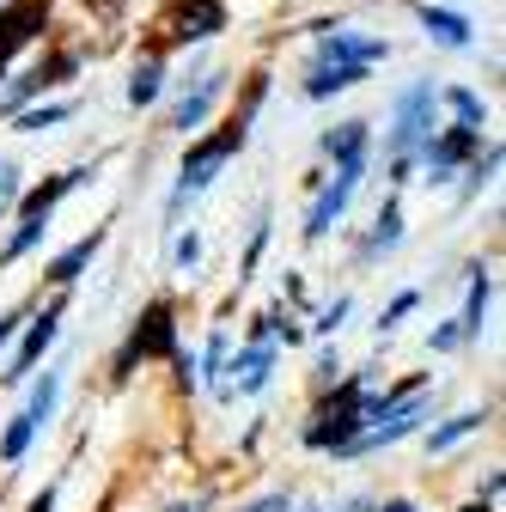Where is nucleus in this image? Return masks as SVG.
<instances>
[{
	"label": "nucleus",
	"instance_id": "f257e3e1",
	"mask_svg": "<svg viewBox=\"0 0 506 512\" xmlns=\"http://www.w3.org/2000/svg\"><path fill=\"white\" fill-rule=\"evenodd\" d=\"M250 116H257V110H232L220 135H208V141L189 147V159H183V183H177V202H183V196H196V189H208V183H214V171H220V165L250 141Z\"/></svg>",
	"mask_w": 506,
	"mask_h": 512
},
{
	"label": "nucleus",
	"instance_id": "f03ea898",
	"mask_svg": "<svg viewBox=\"0 0 506 512\" xmlns=\"http://www.w3.org/2000/svg\"><path fill=\"white\" fill-rule=\"evenodd\" d=\"M433 104H439L433 80H415V86L397 98V122H391V147H397V153H415V147L427 141V128H433Z\"/></svg>",
	"mask_w": 506,
	"mask_h": 512
},
{
	"label": "nucleus",
	"instance_id": "7ed1b4c3",
	"mask_svg": "<svg viewBox=\"0 0 506 512\" xmlns=\"http://www.w3.org/2000/svg\"><path fill=\"white\" fill-rule=\"evenodd\" d=\"M214 31H226L220 0H177V7L165 13V25H159V43H202Z\"/></svg>",
	"mask_w": 506,
	"mask_h": 512
},
{
	"label": "nucleus",
	"instance_id": "20e7f679",
	"mask_svg": "<svg viewBox=\"0 0 506 512\" xmlns=\"http://www.w3.org/2000/svg\"><path fill=\"white\" fill-rule=\"evenodd\" d=\"M360 171H366V159H348L342 171H336V183H324V196L311 202V214H305V238L318 244L342 214H348V202H354V189H360Z\"/></svg>",
	"mask_w": 506,
	"mask_h": 512
},
{
	"label": "nucleus",
	"instance_id": "39448f33",
	"mask_svg": "<svg viewBox=\"0 0 506 512\" xmlns=\"http://www.w3.org/2000/svg\"><path fill=\"white\" fill-rule=\"evenodd\" d=\"M43 19H49V0H7V7H0V74H7V61L43 31Z\"/></svg>",
	"mask_w": 506,
	"mask_h": 512
},
{
	"label": "nucleus",
	"instance_id": "423d86ee",
	"mask_svg": "<svg viewBox=\"0 0 506 512\" xmlns=\"http://www.w3.org/2000/svg\"><path fill=\"white\" fill-rule=\"evenodd\" d=\"M177 348V324H171V305H153L141 324H135V336H129V348H122V360H116V378H129V366L141 360V354H171Z\"/></svg>",
	"mask_w": 506,
	"mask_h": 512
},
{
	"label": "nucleus",
	"instance_id": "0eeeda50",
	"mask_svg": "<svg viewBox=\"0 0 506 512\" xmlns=\"http://www.w3.org/2000/svg\"><path fill=\"white\" fill-rule=\"evenodd\" d=\"M391 43H378V37H354L342 25H324V43H318V61H354V68H372V61H385Z\"/></svg>",
	"mask_w": 506,
	"mask_h": 512
},
{
	"label": "nucleus",
	"instance_id": "6e6552de",
	"mask_svg": "<svg viewBox=\"0 0 506 512\" xmlns=\"http://www.w3.org/2000/svg\"><path fill=\"white\" fill-rule=\"evenodd\" d=\"M476 147H482V128H470V122H458V128H446L439 141H427V171H433V183H446L452 165L470 159Z\"/></svg>",
	"mask_w": 506,
	"mask_h": 512
},
{
	"label": "nucleus",
	"instance_id": "1a4fd4ad",
	"mask_svg": "<svg viewBox=\"0 0 506 512\" xmlns=\"http://www.w3.org/2000/svg\"><path fill=\"white\" fill-rule=\"evenodd\" d=\"M55 330H61V305H49L43 317H37V324L25 330V342H19V354H13V366L7 372H0V378H7V384H19V378H31V366L49 354V342H55Z\"/></svg>",
	"mask_w": 506,
	"mask_h": 512
},
{
	"label": "nucleus",
	"instance_id": "9d476101",
	"mask_svg": "<svg viewBox=\"0 0 506 512\" xmlns=\"http://www.w3.org/2000/svg\"><path fill=\"white\" fill-rule=\"evenodd\" d=\"M80 177H86V171H61V177L37 183L31 196L19 202V226H49V214L61 208V196H68V189H80Z\"/></svg>",
	"mask_w": 506,
	"mask_h": 512
},
{
	"label": "nucleus",
	"instance_id": "9b49d317",
	"mask_svg": "<svg viewBox=\"0 0 506 512\" xmlns=\"http://www.w3.org/2000/svg\"><path fill=\"white\" fill-rule=\"evenodd\" d=\"M220 86H226V74H208L196 92H183V98H177V110H171V128H183V135H189V128H202V116L214 110Z\"/></svg>",
	"mask_w": 506,
	"mask_h": 512
},
{
	"label": "nucleus",
	"instance_id": "f8f14e48",
	"mask_svg": "<svg viewBox=\"0 0 506 512\" xmlns=\"http://www.w3.org/2000/svg\"><path fill=\"white\" fill-rule=\"evenodd\" d=\"M360 80H366V68H354V61H318L311 80H305V98H336V92H348Z\"/></svg>",
	"mask_w": 506,
	"mask_h": 512
},
{
	"label": "nucleus",
	"instance_id": "ddd939ff",
	"mask_svg": "<svg viewBox=\"0 0 506 512\" xmlns=\"http://www.w3.org/2000/svg\"><path fill=\"white\" fill-rule=\"evenodd\" d=\"M421 25L439 49H470V19L464 13H446V7H421Z\"/></svg>",
	"mask_w": 506,
	"mask_h": 512
},
{
	"label": "nucleus",
	"instance_id": "4468645a",
	"mask_svg": "<svg viewBox=\"0 0 506 512\" xmlns=\"http://www.w3.org/2000/svg\"><path fill=\"white\" fill-rule=\"evenodd\" d=\"M98 250H104V232H92V238H80L74 250H61V256H55V263H49V281H55V287H68V281H80V269L92 263V256H98Z\"/></svg>",
	"mask_w": 506,
	"mask_h": 512
},
{
	"label": "nucleus",
	"instance_id": "2eb2a0df",
	"mask_svg": "<svg viewBox=\"0 0 506 512\" xmlns=\"http://www.w3.org/2000/svg\"><path fill=\"white\" fill-rule=\"evenodd\" d=\"M232 372H238V391L257 397L263 384H269V372H275V354H269V348H244V354L232 360Z\"/></svg>",
	"mask_w": 506,
	"mask_h": 512
},
{
	"label": "nucleus",
	"instance_id": "dca6fc26",
	"mask_svg": "<svg viewBox=\"0 0 506 512\" xmlns=\"http://www.w3.org/2000/svg\"><path fill=\"white\" fill-rule=\"evenodd\" d=\"M324 153L342 159V165L348 159H366V122H336L330 135H324Z\"/></svg>",
	"mask_w": 506,
	"mask_h": 512
},
{
	"label": "nucleus",
	"instance_id": "f3484780",
	"mask_svg": "<svg viewBox=\"0 0 506 512\" xmlns=\"http://www.w3.org/2000/svg\"><path fill=\"white\" fill-rule=\"evenodd\" d=\"M488 299H494V275H482V269H476V281H470V311L458 317V330H464V336H482V317H488Z\"/></svg>",
	"mask_w": 506,
	"mask_h": 512
},
{
	"label": "nucleus",
	"instance_id": "a211bd4d",
	"mask_svg": "<svg viewBox=\"0 0 506 512\" xmlns=\"http://www.w3.org/2000/svg\"><path fill=\"white\" fill-rule=\"evenodd\" d=\"M403 244V214H397V202H385L378 208V226H372V244H366V256H378V250H397Z\"/></svg>",
	"mask_w": 506,
	"mask_h": 512
},
{
	"label": "nucleus",
	"instance_id": "6ab92c4d",
	"mask_svg": "<svg viewBox=\"0 0 506 512\" xmlns=\"http://www.w3.org/2000/svg\"><path fill=\"white\" fill-rule=\"evenodd\" d=\"M159 92H165V68H159V61H141L135 80H129V104H153Z\"/></svg>",
	"mask_w": 506,
	"mask_h": 512
},
{
	"label": "nucleus",
	"instance_id": "aec40b11",
	"mask_svg": "<svg viewBox=\"0 0 506 512\" xmlns=\"http://www.w3.org/2000/svg\"><path fill=\"white\" fill-rule=\"evenodd\" d=\"M482 421H488V415H482V409H470V415H458V421H446V427H439V433H433L427 445H433V452H446V445H458V439H464V433H476Z\"/></svg>",
	"mask_w": 506,
	"mask_h": 512
},
{
	"label": "nucleus",
	"instance_id": "412c9836",
	"mask_svg": "<svg viewBox=\"0 0 506 512\" xmlns=\"http://www.w3.org/2000/svg\"><path fill=\"white\" fill-rule=\"evenodd\" d=\"M55 397H61V378H55V372H43V384L31 391V409H25V415H31V421L43 427V421L55 415Z\"/></svg>",
	"mask_w": 506,
	"mask_h": 512
},
{
	"label": "nucleus",
	"instance_id": "4be33fe9",
	"mask_svg": "<svg viewBox=\"0 0 506 512\" xmlns=\"http://www.w3.org/2000/svg\"><path fill=\"white\" fill-rule=\"evenodd\" d=\"M31 433H37V421H31V415H19V421L7 427V439H0V458L19 464V458H25V445H31Z\"/></svg>",
	"mask_w": 506,
	"mask_h": 512
},
{
	"label": "nucleus",
	"instance_id": "5701e85b",
	"mask_svg": "<svg viewBox=\"0 0 506 512\" xmlns=\"http://www.w3.org/2000/svg\"><path fill=\"white\" fill-rule=\"evenodd\" d=\"M439 98H446V104L458 110V122H470V128H482V116H488V110H482V98H476L470 86H452V92H439Z\"/></svg>",
	"mask_w": 506,
	"mask_h": 512
},
{
	"label": "nucleus",
	"instance_id": "b1692460",
	"mask_svg": "<svg viewBox=\"0 0 506 512\" xmlns=\"http://www.w3.org/2000/svg\"><path fill=\"white\" fill-rule=\"evenodd\" d=\"M68 116H74V104H43V110H25L19 128H55V122H68Z\"/></svg>",
	"mask_w": 506,
	"mask_h": 512
},
{
	"label": "nucleus",
	"instance_id": "393cba45",
	"mask_svg": "<svg viewBox=\"0 0 506 512\" xmlns=\"http://www.w3.org/2000/svg\"><path fill=\"white\" fill-rule=\"evenodd\" d=\"M415 305H421V293H397V299H391V311L378 317V330H397V317H409Z\"/></svg>",
	"mask_w": 506,
	"mask_h": 512
},
{
	"label": "nucleus",
	"instance_id": "a878e982",
	"mask_svg": "<svg viewBox=\"0 0 506 512\" xmlns=\"http://www.w3.org/2000/svg\"><path fill=\"white\" fill-rule=\"evenodd\" d=\"M348 311H354L348 299H336V305H324V317H318V324H311V330H318V336H336V330H342V317H348Z\"/></svg>",
	"mask_w": 506,
	"mask_h": 512
},
{
	"label": "nucleus",
	"instance_id": "bb28decb",
	"mask_svg": "<svg viewBox=\"0 0 506 512\" xmlns=\"http://www.w3.org/2000/svg\"><path fill=\"white\" fill-rule=\"evenodd\" d=\"M293 500L287 494H263V500H250V506H238V512H287Z\"/></svg>",
	"mask_w": 506,
	"mask_h": 512
},
{
	"label": "nucleus",
	"instance_id": "cd10ccee",
	"mask_svg": "<svg viewBox=\"0 0 506 512\" xmlns=\"http://www.w3.org/2000/svg\"><path fill=\"white\" fill-rule=\"evenodd\" d=\"M196 256H202V238H196V232H189V238H177V263H183V269L196 263Z\"/></svg>",
	"mask_w": 506,
	"mask_h": 512
},
{
	"label": "nucleus",
	"instance_id": "c85d7f7f",
	"mask_svg": "<svg viewBox=\"0 0 506 512\" xmlns=\"http://www.w3.org/2000/svg\"><path fill=\"white\" fill-rule=\"evenodd\" d=\"M19 324H25V311H7V317H0V348L19 336Z\"/></svg>",
	"mask_w": 506,
	"mask_h": 512
},
{
	"label": "nucleus",
	"instance_id": "c756f323",
	"mask_svg": "<svg viewBox=\"0 0 506 512\" xmlns=\"http://www.w3.org/2000/svg\"><path fill=\"white\" fill-rule=\"evenodd\" d=\"M220 360H226V336H214V342H208V372H220Z\"/></svg>",
	"mask_w": 506,
	"mask_h": 512
},
{
	"label": "nucleus",
	"instance_id": "7c9ffc66",
	"mask_svg": "<svg viewBox=\"0 0 506 512\" xmlns=\"http://www.w3.org/2000/svg\"><path fill=\"white\" fill-rule=\"evenodd\" d=\"M25 512H55V488H43V494H37V500H31Z\"/></svg>",
	"mask_w": 506,
	"mask_h": 512
},
{
	"label": "nucleus",
	"instance_id": "2f4dec72",
	"mask_svg": "<svg viewBox=\"0 0 506 512\" xmlns=\"http://www.w3.org/2000/svg\"><path fill=\"white\" fill-rule=\"evenodd\" d=\"M385 512H415V506H409V500H391V506H385Z\"/></svg>",
	"mask_w": 506,
	"mask_h": 512
},
{
	"label": "nucleus",
	"instance_id": "473e14b6",
	"mask_svg": "<svg viewBox=\"0 0 506 512\" xmlns=\"http://www.w3.org/2000/svg\"><path fill=\"white\" fill-rule=\"evenodd\" d=\"M348 512H366V500H348Z\"/></svg>",
	"mask_w": 506,
	"mask_h": 512
},
{
	"label": "nucleus",
	"instance_id": "72a5a7b5",
	"mask_svg": "<svg viewBox=\"0 0 506 512\" xmlns=\"http://www.w3.org/2000/svg\"><path fill=\"white\" fill-rule=\"evenodd\" d=\"M464 512H488V500H476V506H464Z\"/></svg>",
	"mask_w": 506,
	"mask_h": 512
},
{
	"label": "nucleus",
	"instance_id": "f704fd0d",
	"mask_svg": "<svg viewBox=\"0 0 506 512\" xmlns=\"http://www.w3.org/2000/svg\"><path fill=\"white\" fill-rule=\"evenodd\" d=\"M171 512H196V506H171Z\"/></svg>",
	"mask_w": 506,
	"mask_h": 512
},
{
	"label": "nucleus",
	"instance_id": "c9c22d12",
	"mask_svg": "<svg viewBox=\"0 0 506 512\" xmlns=\"http://www.w3.org/2000/svg\"><path fill=\"white\" fill-rule=\"evenodd\" d=\"M305 512H318V506H305Z\"/></svg>",
	"mask_w": 506,
	"mask_h": 512
}]
</instances>
